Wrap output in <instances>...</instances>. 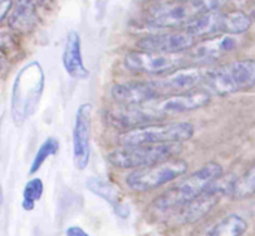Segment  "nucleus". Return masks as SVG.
Listing matches in <instances>:
<instances>
[{
    "label": "nucleus",
    "instance_id": "obj_1",
    "mask_svg": "<svg viewBox=\"0 0 255 236\" xmlns=\"http://www.w3.org/2000/svg\"><path fill=\"white\" fill-rule=\"evenodd\" d=\"M45 88V73L39 61H30L15 76L10 96V115L15 124L25 123L37 109Z\"/></svg>",
    "mask_w": 255,
    "mask_h": 236
},
{
    "label": "nucleus",
    "instance_id": "obj_2",
    "mask_svg": "<svg viewBox=\"0 0 255 236\" xmlns=\"http://www.w3.org/2000/svg\"><path fill=\"white\" fill-rule=\"evenodd\" d=\"M223 177V166L215 162L203 165L190 177L182 180L175 187L169 189L154 201V208L161 213L182 210L202 193H205L214 183Z\"/></svg>",
    "mask_w": 255,
    "mask_h": 236
},
{
    "label": "nucleus",
    "instance_id": "obj_3",
    "mask_svg": "<svg viewBox=\"0 0 255 236\" xmlns=\"http://www.w3.org/2000/svg\"><path fill=\"white\" fill-rule=\"evenodd\" d=\"M205 85L211 94L229 96L255 85V60H236L209 70Z\"/></svg>",
    "mask_w": 255,
    "mask_h": 236
},
{
    "label": "nucleus",
    "instance_id": "obj_4",
    "mask_svg": "<svg viewBox=\"0 0 255 236\" xmlns=\"http://www.w3.org/2000/svg\"><path fill=\"white\" fill-rule=\"evenodd\" d=\"M181 151V144L120 147L108 153V162L118 169H145L172 160Z\"/></svg>",
    "mask_w": 255,
    "mask_h": 236
},
{
    "label": "nucleus",
    "instance_id": "obj_5",
    "mask_svg": "<svg viewBox=\"0 0 255 236\" xmlns=\"http://www.w3.org/2000/svg\"><path fill=\"white\" fill-rule=\"evenodd\" d=\"M194 135V126L187 121L167 123V124H151L130 132H124L120 136L121 147L133 145H166V144H182L191 139Z\"/></svg>",
    "mask_w": 255,
    "mask_h": 236
},
{
    "label": "nucleus",
    "instance_id": "obj_6",
    "mask_svg": "<svg viewBox=\"0 0 255 236\" xmlns=\"http://www.w3.org/2000/svg\"><path fill=\"white\" fill-rule=\"evenodd\" d=\"M188 169V165L185 160L181 159H172L167 162H163L160 165L133 171L127 177V186L133 192H149L155 190L179 177H182Z\"/></svg>",
    "mask_w": 255,
    "mask_h": 236
},
{
    "label": "nucleus",
    "instance_id": "obj_7",
    "mask_svg": "<svg viewBox=\"0 0 255 236\" xmlns=\"http://www.w3.org/2000/svg\"><path fill=\"white\" fill-rule=\"evenodd\" d=\"M185 63L182 54H160L146 51H131L124 57V66L130 72L160 75L172 73L181 69Z\"/></svg>",
    "mask_w": 255,
    "mask_h": 236
},
{
    "label": "nucleus",
    "instance_id": "obj_8",
    "mask_svg": "<svg viewBox=\"0 0 255 236\" xmlns=\"http://www.w3.org/2000/svg\"><path fill=\"white\" fill-rule=\"evenodd\" d=\"M236 180L232 181H224V180H218L217 183H214L205 193H202L199 198H196L193 202H190L188 205H185L181 211V220L185 225H193L200 222L203 217H206L220 202V199L224 195H232L233 193V187H235Z\"/></svg>",
    "mask_w": 255,
    "mask_h": 236
},
{
    "label": "nucleus",
    "instance_id": "obj_9",
    "mask_svg": "<svg viewBox=\"0 0 255 236\" xmlns=\"http://www.w3.org/2000/svg\"><path fill=\"white\" fill-rule=\"evenodd\" d=\"M200 13L203 12L197 9L194 4L179 0L173 3L160 4L151 9L146 22L155 28H176L179 25L190 24Z\"/></svg>",
    "mask_w": 255,
    "mask_h": 236
},
{
    "label": "nucleus",
    "instance_id": "obj_10",
    "mask_svg": "<svg viewBox=\"0 0 255 236\" xmlns=\"http://www.w3.org/2000/svg\"><path fill=\"white\" fill-rule=\"evenodd\" d=\"M91 115H93V108L90 103L81 105L75 115L72 147H73V165L78 171H84L90 163Z\"/></svg>",
    "mask_w": 255,
    "mask_h": 236
},
{
    "label": "nucleus",
    "instance_id": "obj_11",
    "mask_svg": "<svg viewBox=\"0 0 255 236\" xmlns=\"http://www.w3.org/2000/svg\"><path fill=\"white\" fill-rule=\"evenodd\" d=\"M209 70L203 67H181L161 79H155L154 84L163 96H175L194 91L200 84H205Z\"/></svg>",
    "mask_w": 255,
    "mask_h": 236
},
{
    "label": "nucleus",
    "instance_id": "obj_12",
    "mask_svg": "<svg viewBox=\"0 0 255 236\" xmlns=\"http://www.w3.org/2000/svg\"><path fill=\"white\" fill-rule=\"evenodd\" d=\"M209 102H211V93L208 90H194L184 94L167 96L164 99L149 103L148 106L163 118L164 115L184 114V112L205 108Z\"/></svg>",
    "mask_w": 255,
    "mask_h": 236
},
{
    "label": "nucleus",
    "instance_id": "obj_13",
    "mask_svg": "<svg viewBox=\"0 0 255 236\" xmlns=\"http://www.w3.org/2000/svg\"><path fill=\"white\" fill-rule=\"evenodd\" d=\"M111 96L121 106H146L161 99L154 81L115 84L111 88Z\"/></svg>",
    "mask_w": 255,
    "mask_h": 236
},
{
    "label": "nucleus",
    "instance_id": "obj_14",
    "mask_svg": "<svg viewBox=\"0 0 255 236\" xmlns=\"http://www.w3.org/2000/svg\"><path fill=\"white\" fill-rule=\"evenodd\" d=\"M194 36L187 31L158 33L142 37L137 42L140 51L160 52V54H181L194 46Z\"/></svg>",
    "mask_w": 255,
    "mask_h": 236
},
{
    "label": "nucleus",
    "instance_id": "obj_15",
    "mask_svg": "<svg viewBox=\"0 0 255 236\" xmlns=\"http://www.w3.org/2000/svg\"><path fill=\"white\" fill-rule=\"evenodd\" d=\"M161 117L157 115L148 105L146 106H121L108 112V121L124 132L140 129L145 126L155 124Z\"/></svg>",
    "mask_w": 255,
    "mask_h": 236
},
{
    "label": "nucleus",
    "instance_id": "obj_16",
    "mask_svg": "<svg viewBox=\"0 0 255 236\" xmlns=\"http://www.w3.org/2000/svg\"><path fill=\"white\" fill-rule=\"evenodd\" d=\"M63 66L69 76L84 81L90 78V70L84 64L81 36L78 31L70 30L66 36V43L63 49Z\"/></svg>",
    "mask_w": 255,
    "mask_h": 236
},
{
    "label": "nucleus",
    "instance_id": "obj_17",
    "mask_svg": "<svg viewBox=\"0 0 255 236\" xmlns=\"http://www.w3.org/2000/svg\"><path fill=\"white\" fill-rule=\"evenodd\" d=\"M238 45H239L238 36H233V34L215 36V37L208 39V40L202 42L200 45H197L193 49L191 57L197 61H212V60H217V58L223 57L224 54L233 51Z\"/></svg>",
    "mask_w": 255,
    "mask_h": 236
},
{
    "label": "nucleus",
    "instance_id": "obj_18",
    "mask_svg": "<svg viewBox=\"0 0 255 236\" xmlns=\"http://www.w3.org/2000/svg\"><path fill=\"white\" fill-rule=\"evenodd\" d=\"M85 186L93 195L106 201L118 216H121L124 219L128 216V207L123 202V196H121L120 190L112 183L105 181L102 178H88Z\"/></svg>",
    "mask_w": 255,
    "mask_h": 236
},
{
    "label": "nucleus",
    "instance_id": "obj_19",
    "mask_svg": "<svg viewBox=\"0 0 255 236\" xmlns=\"http://www.w3.org/2000/svg\"><path fill=\"white\" fill-rule=\"evenodd\" d=\"M39 15L36 12L34 0H19L16 7L10 12L9 25L18 33H30L36 28Z\"/></svg>",
    "mask_w": 255,
    "mask_h": 236
},
{
    "label": "nucleus",
    "instance_id": "obj_20",
    "mask_svg": "<svg viewBox=\"0 0 255 236\" xmlns=\"http://www.w3.org/2000/svg\"><path fill=\"white\" fill-rule=\"evenodd\" d=\"M223 15L220 10L214 12H203L196 16L190 24L185 25V31L194 37L199 36H209L218 31H223Z\"/></svg>",
    "mask_w": 255,
    "mask_h": 236
},
{
    "label": "nucleus",
    "instance_id": "obj_21",
    "mask_svg": "<svg viewBox=\"0 0 255 236\" xmlns=\"http://www.w3.org/2000/svg\"><path fill=\"white\" fill-rule=\"evenodd\" d=\"M248 229V222L239 214H230L214 225L205 236H244Z\"/></svg>",
    "mask_w": 255,
    "mask_h": 236
},
{
    "label": "nucleus",
    "instance_id": "obj_22",
    "mask_svg": "<svg viewBox=\"0 0 255 236\" xmlns=\"http://www.w3.org/2000/svg\"><path fill=\"white\" fill-rule=\"evenodd\" d=\"M251 16H248L242 10H232L223 15V33L224 34H242L251 27Z\"/></svg>",
    "mask_w": 255,
    "mask_h": 236
},
{
    "label": "nucleus",
    "instance_id": "obj_23",
    "mask_svg": "<svg viewBox=\"0 0 255 236\" xmlns=\"http://www.w3.org/2000/svg\"><path fill=\"white\" fill-rule=\"evenodd\" d=\"M255 195V163L241 177L236 180L232 196L235 199H248Z\"/></svg>",
    "mask_w": 255,
    "mask_h": 236
},
{
    "label": "nucleus",
    "instance_id": "obj_24",
    "mask_svg": "<svg viewBox=\"0 0 255 236\" xmlns=\"http://www.w3.org/2000/svg\"><path fill=\"white\" fill-rule=\"evenodd\" d=\"M43 193V183L40 178H33L30 180L22 192V210L25 211H31L36 207V202L40 201Z\"/></svg>",
    "mask_w": 255,
    "mask_h": 236
},
{
    "label": "nucleus",
    "instance_id": "obj_25",
    "mask_svg": "<svg viewBox=\"0 0 255 236\" xmlns=\"http://www.w3.org/2000/svg\"><path fill=\"white\" fill-rule=\"evenodd\" d=\"M58 150H60L58 141H57L55 138H48V139L40 145V148L37 150V153H36V156H34V159H33V163H31V166H30V174H31V175L36 174V172L42 168V165L45 163V160H46L48 157L57 154Z\"/></svg>",
    "mask_w": 255,
    "mask_h": 236
},
{
    "label": "nucleus",
    "instance_id": "obj_26",
    "mask_svg": "<svg viewBox=\"0 0 255 236\" xmlns=\"http://www.w3.org/2000/svg\"><path fill=\"white\" fill-rule=\"evenodd\" d=\"M182 1H188L194 4L202 12H214L218 10L221 6H224L229 0H182Z\"/></svg>",
    "mask_w": 255,
    "mask_h": 236
},
{
    "label": "nucleus",
    "instance_id": "obj_27",
    "mask_svg": "<svg viewBox=\"0 0 255 236\" xmlns=\"http://www.w3.org/2000/svg\"><path fill=\"white\" fill-rule=\"evenodd\" d=\"M108 1H109V0H94V6H96V12H97L99 19H102V16L105 15Z\"/></svg>",
    "mask_w": 255,
    "mask_h": 236
},
{
    "label": "nucleus",
    "instance_id": "obj_28",
    "mask_svg": "<svg viewBox=\"0 0 255 236\" xmlns=\"http://www.w3.org/2000/svg\"><path fill=\"white\" fill-rule=\"evenodd\" d=\"M0 6H1V10H0V19H4L7 12L12 9V0H0Z\"/></svg>",
    "mask_w": 255,
    "mask_h": 236
},
{
    "label": "nucleus",
    "instance_id": "obj_29",
    "mask_svg": "<svg viewBox=\"0 0 255 236\" xmlns=\"http://www.w3.org/2000/svg\"><path fill=\"white\" fill-rule=\"evenodd\" d=\"M66 236H90L84 229H81L79 226H70L66 231Z\"/></svg>",
    "mask_w": 255,
    "mask_h": 236
},
{
    "label": "nucleus",
    "instance_id": "obj_30",
    "mask_svg": "<svg viewBox=\"0 0 255 236\" xmlns=\"http://www.w3.org/2000/svg\"><path fill=\"white\" fill-rule=\"evenodd\" d=\"M253 19L255 21V3H254V6H253Z\"/></svg>",
    "mask_w": 255,
    "mask_h": 236
}]
</instances>
